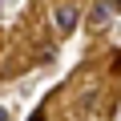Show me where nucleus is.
Returning <instances> with one entry per match:
<instances>
[{
	"label": "nucleus",
	"mask_w": 121,
	"mask_h": 121,
	"mask_svg": "<svg viewBox=\"0 0 121 121\" xmlns=\"http://www.w3.org/2000/svg\"><path fill=\"white\" fill-rule=\"evenodd\" d=\"M77 20H81V12H77L73 4H65V8H56V12H52V24H56L60 36H69V32L77 28Z\"/></svg>",
	"instance_id": "nucleus-1"
},
{
	"label": "nucleus",
	"mask_w": 121,
	"mask_h": 121,
	"mask_svg": "<svg viewBox=\"0 0 121 121\" xmlns=\"http://www.w3.org/2000/svg\"><path fill=\"white\" fill-rule=\"evenodd\" d=\"M109 12H113V0H101V4L93 8V24L105 28V24H109Z\"/></svg>",
	"instance_id": "nucleus-2"
},
{
	"label": "nucleus",
	"mask_w": 121,
	"mask_h": 121,
	"mask_svg": "<svg viewBox=\"0 0 121 121\" xmlns=\"http://www.w3.org/2000/svg\"><path fill=\"white\" fill-rule=\"evenodd\" d=\"M0 121H8V113H4V105H0Z\"/></svg>",
	"instance_id": "nucleus-3"
},
{
	"label": "nucleus",
	"mask_w": 121,
	"mask_h": 121,
	"mask_svg": "<svg viewBox=\"0 0 121 121\" xmlns=\"http://www.w3.org/2000/svg\"><path fill=\"white\" fill-rule=\"evenodd\" d=\"M28 121H44V117H40V113H36V117H28Z\"/></svg>",
	"instance_id": "nucleus-4"
},
{
	"label": "nucleus",
	"mask_w": 121,
	"mask_h": 121,
	"mask_svg": "<svg viewBox=\"0 0 121 121\" xmlns=\"http://www.w3.org/2000/svg\"><path fill=\"white\" fill-rule=\"evenodd\" d=\"M113 8H121V0H113Z\"/></svg>",
	"instance_id": "nucleus-5"
}]
</instances>
